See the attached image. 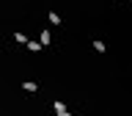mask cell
Wrapping results in <instances>:
<instances>
[{"instance_id": "obj_1", "label": "cell", "mask_w": 132, "mask_h": 116, "mask_svg": "<svg viewBox=\"0 0 132 116\" xmlns=\"http://www.w3.org/2000/svg\"><path fill=\"white\" fill-rule=\"evenodd\" d=\"M55 113H58V116H69V111H66L63 102H55Z\"/></svg>"}, {"instance_id": "obj_2", "label": "cell", "mask_w": 132, "mask_h": 116, "mask_svg": "<svg viewBox=\"0 0 132 116\" xmlns=\"http://www.w3.org/2000/svg\"><path fill=\"white\" fill-rule=\"evenodd\" d=\"M14 39H16V44H28V36H25V33H19V31L14 33Z\"/></svg>"}, {"instance_id": "obj_3", "label": "cell", "mask_w": 132, "mask_h": 116, "mask_svg": "<svg viewBox=\"0 0 132 116\" xmlns=\"http://www.w3.org/2000/svg\"><path fill=\"white\" fill-rule=\"evenodd\" d=\"M41 47H44L41 41H28V50H33V53H36V50H41Z\"/></svg>"}, {"instance_id": "obj_4", "label": "cell", "mask_w": 132, "mask_h": 116, "mask_svg": "<svg viewBox=\"0 0 132 116\" xmlns=\"http://www.w3.org/2000/svg\"><path fill=\"white\" fill-rule=\"evenodd\" d=\"M22 89H25V91H30V94H33V91H39V86H36V83H22Z\"/></svg>"}, {"instance_id": "obj_5", "label": "cell", "mask_w": 132, "mask_h": 116, "mask_svg": "<svg viewBox=\"0 0 132 116\" xmlns=\"http://www.w3.org/2000/svg\"><path fill=\"white\" fill-rule=\"evenodd\" d=\"M50 22H52V25H61V17H58L55 11H50Z\"/></svg>"}, {"instance_id": "obj_6", "label": "cell", "mask_w": 132, "mask_h": 116, "mask_svg": "<svg viewBox=\"0 0 132 116\" xmlns=\"http://www.w3.org/2000/svg\"><path fill=\"white\" fill-rule=\"evenodd\" d=\"M94 50H96V53H105L107 47H105V41H94Z\"/></svg>"}, {"instance_id": "obj_7", "label": "cell", "mask_w": 132, "mask_h": 116, "mask_svg": "<svg viewBox=\"0 0 132 116\" xmlns=\"http://www.w3.org/2000/svg\"><path fill=\"white\" fill-rule=\"evenodd\" d=\"M41 44H44V47L50 44V31H41Z\"/></svg>"}]
</instances>
